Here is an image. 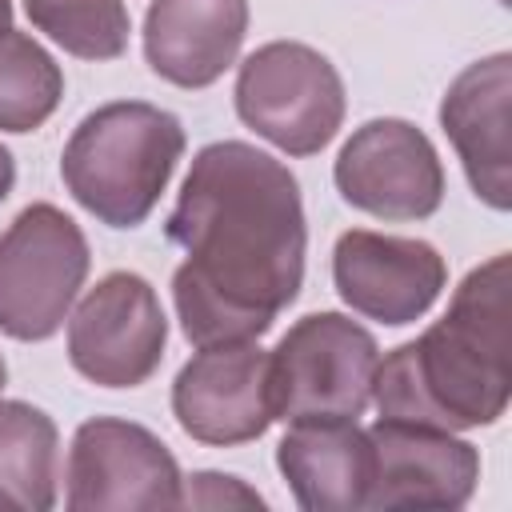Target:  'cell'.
<instances>
[{
    "mask_svg": "<svg viewBox=\"0 0 512 512\" xmlns=\"http://www.w3.org/2000/svg\"><path fill=\"white\" fill-rule=\"evenodd\" d=\"M164 232L184 252L172 304L196 348L260 340L300 296L308 252L300 184L256 144H204Z\"/></svg>",
    "mask_w": 512,
    "mask_h": 512,
    "instance_id": "1",
    "label": "cell"
},
{
    "mask_svg": "<svg viewBox=\"0 0 512 512\" xmlns=\"http://www.w3.org/2000/svg\"><path fill=\"white\" fill-rule=\"evenodd\" d=\"M508 388V252H496L460 280L424 336L376 364L372 404L384 420L464 432L496 424Z\"/></svg>",
    "mask_w": 512,
    "mask_h": 512,
    "instance_id": "2",
    "label": "cell"
},
{
    "mask_svg": "<svg viewBox=\"0 0 512 512\" xmlns=\"http://www.w3.org/2000/svg\"><path fill=\"white\" fill-rule=\"evenodd\" d=\"M188 140L172 112L148 100H112L88 112L64 152L68 196L108 228H140L160 204Z\"/></svg>",
    "mask_w": 512,
    "mask_h": 512,
    "instance_id": "3",
    "label": "cell"
},
{
    "mask_svg": "<svg viewBox=\"0 0 512 512\" xmlns=\"http://www.w3.org/2000/svg\"><path fill=\"white\" fill-rule=\"evenodd\" d=\"M236 116L288 156H316L344 124L348 96L336 64L300 40H268L240 60Z\"/></svg>",
    "mask_w": 512,
    "mask_h": 512,
    "instance_id": "4",
    "label": "cell"
},
{
    "mask_svg": "<svg viewBox=\"0 0 512 512\" xmlns=\"http://www.w3.org/2000/svg\"><path fill=\"white\" fill-rule=\"evenodd\" d=\"M376 336L344 312L300 316L268 352L272 420L360 416L372 404Z\"/></svg>",
    "mask_w": 512,
    "mask_h": 512,
    "instance_id": "5",
    "label": "cell"
},
{
    "mask_svg": "<svg viewBox=\"0 0 512 512\" xmlns=\"http://www.w3.org/2000/svg\"><path fill=\"white\" fill-rule=\"evenodd\" d=\"M92 252L80 224L40 200L0 232V332L24 344L56 336L84 288Z\"/></svg>",
    "mask_w": 512,
    "mask_h": 512,
    "instance_id": "6",
    "label": "cell"
},
{
    "mask_svg": "<svg viewBox=\"0 0 512 512\" xmlns=\"http://www.w3.org/2000/svg\"><path fill=\"white\" fill-rule=\"evenodd\" d=\"M168 348V316L140 272L100 276L68 316V360L100 388H140Z\"/></svg>",
    "mask_w": 512,
    "mask_h": 512,
    "instance_id": "7",
    "label": "cell"
},
{
    "mask_svg": "<svg viewBox=\"0 0 512 512\" xmlns=\"http://www.w3.org/2000/svg\"><path fill=\"white\" fill-rule=\"evenodd\" d=\"M72 512L180 508L184 476L168 444L136 420L92 416L76 428L64 468Z\"/></svg>",
    "mask_w": 512,
    "mask_h": 512,
    "instance_id": "8",
    "label": "cell"
},
{
    "mask_svg": "<svg viewBox=\"0 0 512 512\" xmlns=\"http://www.w3.org/2000/svg\"><path fill=\"white\" fill-rule=\"evenodd\" d=\"M336 192L388 224L428 220L444 204V164L432 140L400 116L364 120L332 164Z\"/></svg>",
    "mask_w": 512,
    "mask_h": 512,
    "instance_id": "9",
    "label": "cell"
},
{
    "mask_svg": "<svg viewBox=\"0 0 512 512\" xmlns=\"http://www.w3.org/2000/svg\"><path fill=\"white\" fill-rule=\"evenodd\" d=\"M332 284L352 312L384 328H404L440 300L448 264L420 236L348 228L332 248Z\"/></svg>",
    "mask_w": 512,
    "mask_h": 512,
    "instance_id": "10",
    "label": "cell"
},
{
    "mask_svg": "<svg viewBox=\"0 0 512 512\" xmlns=\"http://www.w3.org/2000/svg\"><path fill=\"white\" fill-rule=\"evenodd\" d=\"M172 416L184 436L212 448L260 440L272 424L268 352L256 340L196 348L172 380Z\"/></svg>",
    "mask_w": 512,
    "mask_h": 512,
    "instance_id": "11",
    "label": "cell"
},
{
    "mask_svg": "<svg viewBox=\"0 0 512 512\" xmlns=\"http://www.w3.org/2000/svg\"><path fill=\"white\" fill-rule=\"evenodd\" d=\"M372 440V488L364 508H464L480 480L476 444L448 428L376 420Z\"/></svg>",
    "mask_w": 512,
    "mask_h": 512,
    "instance_id": "12",
    "label": "cell"
},
{
    "mask_svg": "<svg viewBox=\"0 0 512 512\" xmlns=\"http://www.w3.org/2000/svg\"><path fill=\"white\" fill-rule=\"evenodd\" d=\"M512 56L492 52L468 64L440 100V128L452 140L464 176L496 212L512 208Z\"/></svg>",
    "mask_w": 512,
    "mask_h": 512,
    "instance_id": "13",
    "label": "cell"
},
{
    "mask_svg": "<svg viewBox=\"0 0 512 512\" xmlns=\"http://www.w3.org/2000/svg\"><path fill=\"white\" fill-rule=\"evenodd\" d=\"M248 0H152L144 12V60L176 88H212L240 56Z\"/></svg>",
    "mask_w": 512,
    "mask_h": 512,
    "instance_id": "14",
    "label": "cell"
},
{
    "mask_svg": "<svg viewBox=\"0 0 512 512\" xmlns=\"http://www.w3.org/2000/svg\"><path fill=\"white\" fill-rule=\"evenodd\" d=\"M276 468L292 496L308 512H352L368 504L372 488V440L352 416L292 420L276 444Z\"/></svg>",
    "mask_w": 512,
    "mask_h": 512,
    "instance_id": "15",
    "label": "cell"
},
{
    "mask_svg": "<svg viewBox=\"0 0 512 512\" xmlns=\"http://www.w3.org/2000/svg\"><path fill=\"white\" fill-rule=\"evenodd\" d=\"M60 432L28 400H0V508L48 512L56 504Z\"/></svg>",
    "mask_w": 512,
    "mask_h": 512,
    "instance_id": "16",
    "label": "cell"
},
{
    "mask_svg": "<svg viewBox=\"0 0 512 512\" xmlns=\"http://www.w3.org/2000/svg\"><path fill=\"white\" fill-rule=\"evenodd\" d=\"M64 100V72L28 32L0 28V132H36Z\"/></svg>",
    "mask_w": 512,
    "mask_h": 512,
    "instance_id": "17",
    "label": "cell"
},
{
    "mask_svg": "<svg viewBox=\"0 0 512 512\" xmlns=\"http://www.w3.org/2000/svg\"><path fill=\"white\" fill-rule=\"evenodd\" d=\"M36 32L76 60H116L128 52L132 16L124 0H24Z\"/></svg>",
    "mask_w": 512,
    "mask_h": 512,
    "instance_id": "18",
    "label": "cell"
},
{
    "mask_svg": "<svg viewBox=\"0 0 512 512\" xmlns=\"http://www.w3.org/2000/svg\"><path fill=\"white\" fill-rule=\"evenodd\" d=\"M180 504H196V508H228V504L264 508V496L252 492L240 476H224V472H192V476L184 480Z\"/></svg>",
    "mask_w": 512,
    "mask_h": 512,
    "instance_id": "19",
    "label": "cell"
},
{
    "mask_svg": "<svg viewBox=\"0 0 512 512\" xmlns=\"http://www.w3.org/2000/svg\"><path fill=\"white\" fill-rule=\"evenodd\" d=\"M12 184H16V160H12V152L0 144V204L8 200Z\"/></svg>",
    "mask_w": 512,
    "mask_h": 512,
    "instance_id": "20",
    "label": "cell"
},
{
    "mask_svg": "<svg viewBox=\"0 0 512 512\" xmlns=\"http://www.w3.org/2000/svg\"><path fill=\"white\" fill-rule=\"evenodd\" d=\"M0 28H12V0H0Z\"/></svg>",
    "mask_w": 512,
    "mask_h": 512,
    "instance_id": "21",
    "label": "cell"
},
{
    "mask_svg": "<svg viewBox=\"0 0 512 512\" xmlns=\"http://www.w3.org/2000/svg\"><path fill=\"white\" fill-rule=\"evenodd\" d=\"M4 384H8V364H4V356H0V392H4Z\"/></svg>",
    "mask_w": 512,
    "mask_h": 512,
    "instance_id": "22",
    "label": "cell"
}]
</instances>
